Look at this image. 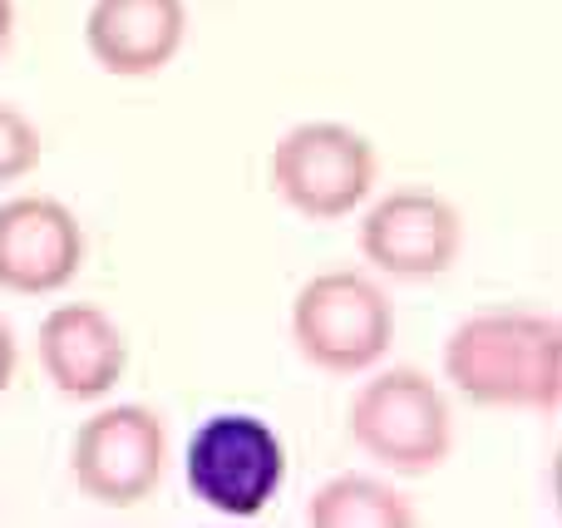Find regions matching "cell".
I'll return each instance as SVG.
<instances>
[{
	"label": "cell",
	"instance_id": "5",
	"mask_svg": "<svg viewBox=\"0 0 562 528\" xmlns=\"http://www.w3.org/2000/svg\"><path fill=\"white\" fill-rule=\"evenodd\" d=\"M188 490L223 519H257L286 480V445L262 415H207L183 450Z\"/></svg>",
	"mask_w": 562,
	"mask_h": 528
},
{
	"label": "cell",
	"instance_id": "4",
	"mask_svg": "<svg viewBox=\"0 0 562 528\" xmlns=\"http://www.w3.org/2000/svg\"><path fill=\"white\" fill-rule=\"evenodd\" d=\"M272 188L306 223H340L360 213L380 183V154L360 128L340 119L291 124L272 144Z\"/></svg>",
	"mask_w": 562,
	"mask_h": 528
},
{
	"label": "cell",
	"instance_id": "8",
	"mask_svg": "<svg viewBox=\"0 0 562 528\" xmlns=\"http://www.w3.org/2000/svg\"><path fill=\"white\" fill-rule=\"evenodd\" d=\"M85 267V227L59 198L20 193L0 203V292L55 296Z\"/></svg>",
	"mask_w": 562,
	"mask_h": 528
},
{
	"label": "cell",
	"instance_id": "2",
	"mask_svg": "<svg viewBox=\"0 0 562 528\" xmlns=\"http://www.w3.org/2000/svg\"><path fill=\"white\" fill-rule=\"evenodd\" d=\"M291 346L321 375H366L395 346V302L360 267L316 272L291 296Z\"/></svg>",
	"mask_w": 562,
	"mask_h": 528
},
{
	"label": "cell",
	"instance_id": "9",
	"mask_svg": "<svg viewBox=\"0 0 562 528\" xmlns=\"http://www.w3.org/2000/svg\"><path fill=\"white\" fill-rule=\"evenodd\" d=\"M35 356L45 381L65 401L94 405L124 381L128 371V336L119 322L94 302H65L40 322Z\"/></svg>",
	"mask_w": 562,
	"mask_h": 528
},
{
	"label": "cell",
	"instance_id": "14",
	"mask_svg": "<svg viewBox=\"0 0 562 528\" xmlns=\"http://www.w3.org/2000/svg\"><path fill=\"white\" fill-rule=\"evenodd\" d=\"M10 40H15V0H0V59H5Z\"/></svg>",
	"mask_w": 562,
	"mask_h": 528
},
{
	"label": "cell",
	"instance_id": "13",
	"mask_svg": "<svg viewBox=\"0 0 562 528\" xmlns=\"http://www.w3.org/2000/svg\"><path fill=\"white\" fill-rule=\"evenodd\" d=\"M15 366H20L15 332H10V322L0 316V395H5V391H10V381H15Z\"/></svg>",
	"mask_w": 562,
	"mask_h": 528
},
{
	"label": "cell",
	"instance_id": "10",
	"mask_svg": "<svg viewBox=\"0 0 562 528\" xmlns=\"http://www.w3.org/2000/svg\"><path fill=\"white\" fill-rule=\"evenodd\" d=\"M188 40L183 0H89L85 49L114 79H154Z\"/></svg>",
	"mask_w": 562,
	"mask_h": 528
},
{
	"label": "cell",
	"instance_id": "11",
	"mask_svg": "<svg viewBox=\"0 0 562 528\" xmlns=\"http://www.w3.org/2000/svg\"><path fill=\"white\" fill-rule=\"evenodd\" d=\"M311 528H415L419 509L380 474H336L306 499Z\"/></svg>",
	"mask_w": 562,
	"mask_h": 528
},
{
	"label": "cell",
	"instance_id": "6",
	"mask_svg": "<svg viewBox=\"0 0 562 528\" xmlns=\"http://www.w3.org/2000/svg\"><path fill=\"white\" fill-rule=\"evenodd\" d=\"M168 470V425L154 405H104L75 430L69 474L99 509H138Z\"/></svg>",
	"mask_w": 562,
	"mask_h": 528
},
{
	"label": "cell",
	"instance_id": "1",
	"mask_svg": "<svg viewBox=\"0 0 562 528\" xmlns=\"http://www.w3.org/2000/svg\"><path fill=\"white\" fill-rule=\"evenodd\" d=\"M445 381L479 411L553 415L562 405V326L553 312L494 306L445 341Z\"/></svg>",
	"mask_w": 562,
	"mask_h": 528
},
{
	"label": "cell",
	"instance_id": "12",
	"mask_svg": "<svg viewBox=\"0 0 562 528\" xmlns=\"http://www.w3.org/2000/svg\"><path fill=\"white\" fill-rule=\"evenodd\" d=\"M45 144H40L35 119H25L15 104L0 99V183H20L25 173H35Z\"/></svg>",
	"mask_w": 562,
	"mask_h": 528
},
{
	"label": "cell",
	"instance_id": "7",
	"mask_svg": "<svg viewBox=\"0 0 562 528\" xmlns=\"http://www.w3.org/2000/svg\"><path fill=\"white\" fill-rule=\"evenodd\" d=\"M356 247L370 272L395 282H435L464 257V213L439 188H390L366 203Z\"/></svg>",
	"mask_w": 562,
	"mask_h": 528
},
{
	"label": "cell",
	"instance_id": "3",
	"mask_svg": "<svg viewBox=\"0 0 562 528\" xmlns=\"http://www.w3.org/2000/svg\"><path fill=\"white\" fill-rule=\"evenodd\" d=\"M350 440L380 470L425 480L454 454V411L445 385L419 366H385L350 395Z\"/></svg>",
	"mask_w": 562,
	"mask_h": 528
}]
</instances>
